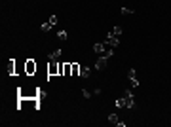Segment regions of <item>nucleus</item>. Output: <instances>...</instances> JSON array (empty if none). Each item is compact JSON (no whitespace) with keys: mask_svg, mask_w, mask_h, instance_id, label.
I'll use <instances>...</instances> for the list:
<instances>
[{"mask_svg":"<svg viewBox=\"0 0 171 127\" xmlns=\"http://www.w3.org/2000/svg\"><path fill=\"white\" fill-rule=\"evenodd\" d=\"M107 46L109 48H116V46H120V36H116V34H112V32H109L107 34Z\"/></svg>","mask_w":171,"mask_h":127,"instance_id":"1","label":"nucleus"},{"mask_svg":"<svg viewBox=\"0 0 171 127\" xmlns=\"http://www.w3.org/2000/svg\"><path fill=\"white\" fill-rule=\"evenodd\" d=\"M25 72H27L29 76L36 72V63H34L33 59H27V63H25Z\"/></svg>","mask_w":171,"mask_h":127,"instance_id":"2","label":"nucleus"},{"mask_svg":"<svg viewBox=\"0 0 171 127\" xmlns=\"http://www.w3.org/2000/svg\"><path fill=\"white\" fill-rule=\"evenodd\" d=\"M128 78H129V82H131V85L133 87H139V78H137V72H135V69H129V72H128Z\"/></svg>","mask_w":171,"mask_h":127,"instance_id":"3","label":"nucleus"},{"mask_svg":"<svg viewBox=\"0 0 171 127\" xmlns=\"http://www.w3.org/2000/svg\"><path fill=\"white\" fill-rule=\"evenodd\" d=\"M125 108H135V97L131 91H125Z\"/></svg>","mask_w":171,"mask_h":127,"instance_id":"4","label":"nucleus"},{"mask_svg":"<svg viewBox=\"0 0 171 127\" xmlns=\"http://www.w3.org/2000/svg\"><path fill=\"white\" fill-rule=\"evenodd\" d=\"M48 74H49V76L59 74V63H55V61L49 63V65H48Z\"/></svg>","mask_w":171,"mask_h":127,"instance_id":"5","label":"nucleus"},{"mask_svg":"<svg viewBox=\"0 0 171 127\" xmlns=\"http://www.w3.org/2000/svg\"><path fill=\"white\" fill-rule=\"evenodd\" d=\"M107 49H110L109 46H107V44H95V46H93V51L99 53V55H105Z\"/></svg>","mask_w":171,"mask_h":127,"instance_id":"6","label":"nucleus"},{"mask_svg":"<svg viewBox=\"0 0 171 127\" xmlns=\"http://www.w3.org/2000/svg\"><path fill=\"white\" fill-rule=\"evenodd\" d=\"M107 61H109V59L101 55V57L95 61V69H97V70H105V69H107Z\"/></svg>","mask_w":171,"mask_h":127,"instance_id":"7","label":"nucleus"},{"mask_svg":"<svg viewBox=\"0 0 171 127\" xmlns=\"http://www.w3.org/2000/svg\"><path fill=\"white\" fill-rule=\"evenodd\" d=\"M61 55H63V49H55V51L49 53V61H57Z\"/></svg>","mask_w":171,"mask_h":127,"instance_id":"8","label":"nucleus"},{"mask_svg":"<svg viewBox=\"0 0 171 127\" xmlns=\"http://www.w3.org/2000/svg\"><path fill=\"white\" fill-rule=\"evenodd\" d=\"M89 74H91V69H89V66H82V69H80V76H82V78H89Z\"/></svg>","mask_w":171,"mask_h":127,"instance_id":"9","label":"nucleus"},{"mask_svg":"<svg viewBox=\"0 0 171 127\" xmlns=\"http://www.w3.org/2000/svg\"><path fill=\"white\" fill-rule=\"evenodd\" d=\"M72 74V63H65V76Z\"/></svg>","mask_w":171,"mask_h":127,"instance_id":"10","label":"nucleus"},{"mask_svg":"<svg viewBox=\"0 0 171 127\" xmlns=\"http://www.w3.org/2000/svg\"><path fill=\"white\" fill-rule=\"evenodd\" d=\"M110 32H112V34H116V36H122V32H124V29H122V27H120V25H116L114 29L110 30Z\"/></svg>","mask_w":171,"mask_h":127,"instance_id":"11","label":"nucleus"},{"mask_svg":"<svg viewBox=\"0 0 171 127\" xmlns=\"http://www.w3.org/2000/svg\"><path fill=\"white\" fill-rule=\"evenodd\" d=\"M80 69H82L80 65H76V63H72V74H70V76H80Z\"/></svg>","mask_w":171,"mask_h":127,"instance_id":"12","label":"nucleus"},{"mask_svg":"<svg viewBox=\"0 0 171 127\" xmlns=\"http://www.w3.org/2000/svg\"><path fill=\"white\" fill-rule=\"evenodd\" d=\"M57 38H59V40H67V38H69V32H67V30H59V32H57Z\"/></svg>","mask_w":171,"mask_h":127,"instance_id":"13","label":"nucleus"},{"mask_svg":"<svg viewBox=\"0 0 171 127\" xmlns=\"http://www.w3.org/2000/svg\"><path fill=\"white\" fill-rule=\"evenodd\" d=\"M109 121H110V123H118V121H120V118L118 116H116V114H109Z\"/></svg>","mask_w":171,"mask_h":127,"instance_id":"14","label":"nucleus"},{"mask_svg":"<svg viewBox=\"0 0 171 127\" xmlns=\"http://www.w3.org/2000/svg\"><path fill=\"white\" fill-rule=\"evenodd\" d=\"M116 108H125V99H116Z\"/></svg>","mask_w":171,"mask_h":127,"instance_id":"15","label":"nucleus"},{"mask_svg":"<svg viewBox=\"0 0 171 127\" xmlns=\"http://www.w3.org/2000/svg\"><path fill=\"white\" fill-rule=\"evenodd\" d=\"M120 12H122L124 15H131V13H135V10H131V8H122Z\"/></svg>","mask_w":171,"mask_h":127,"instance_id":"16","label":"nucleus"},{"mask_svg":"<svg viewBox=\"0 0 171 127\" xmlns=\"http://www.w3.org/2000/svg\"><path fill=\"white\" fill-rule=\"evenodd\" d=\"M40 29H42L44 32H48V30H51V23H44L42 27H40Z\"/></svg>","mask_w":171,"mask_h":127,"instance_id":"17","label":"nucleus"},{"mask_svg":"<svg viewBox=\"0 0 171 127\" xmlns=\"http://www.w3.org/2000/svg\"><path fill=\"white\" fill-rule=\"evenodd\" d=\"M49 23H51V27L57 25V15H49Z\"/></svg>","mask_w":171,"mask_h":127,"instance_id":"18","label":"nucleus"},{"mask_svg":"<svg viewBox=\"0 0 171 127\" xmlns=\"http://www.w3.org/2000/svg\"><path fill=\"white\" fill-rule=\"evenodd\" d=\"M82 95H84V99H89V97H91V91H88V89H84V91H82Z\"/></svg>","mask_w":171,"mask_h":127,"instance_id":"19","label":"nucleus"},{"mask_svg":"<svg viewBox=\"0 0 171 127\" xmlns=\"http://www.w3.org/2000/svg\"><path fill=\"white\" fill-rule=\"evenodd\" d=\"M8 72H10V74H13V59L10 61V66H8Z\"/></svg>","mask_w":171,"mask_h":127,"instance_id":"20","label":"nucleus"},{"mask_svg":"<svg viewBox=\"0 0 171 127\" xmlns=\"http://www.w3.org/2000/svg\"><path fill=\"white\" fill-rule=\"evenodd\" d=\"M59 74H65V65L63 63H59Z\"/></svg>","mask_w":171,"mask_h":127,"instance_id":"21","label":"nucleus"}]
</instances>
